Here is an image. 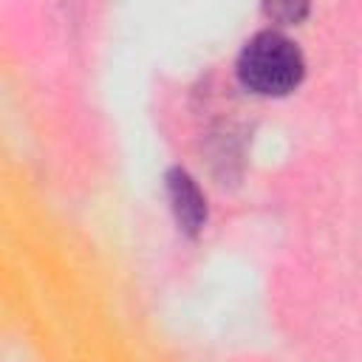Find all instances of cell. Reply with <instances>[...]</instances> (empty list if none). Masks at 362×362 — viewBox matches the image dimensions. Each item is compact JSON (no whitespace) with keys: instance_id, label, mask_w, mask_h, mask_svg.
I'll list each match as a JSON object with an SVG mask.
<instances>
[{"instance_id":"1","label":"cell","mask_w":362,"mask_h":362,"mask_svg":"<svg viewBox=\"0 0 362 362\" xmlns=\"http://www.w3.org/2000/svg\"><path fill=\"white\" fill-rule=\"evenodd\" d=\"M235 76L238 85L252 96L283 99L305 79L303 48L280 28H260L240 45Z\"/></svg>"},{"instance_id":"2","label":"cell","mask_w":362,"mask_h":362,"mask_svg":"<svg viewBox=\"0 0 362 362\" xmlns=\"http://www.w3.org/2000/svg\"><path fill=\"white\" fill-rule=\"evenodd\" d=\"M164 195L173 212V221L178 226L181 235L187 238H198L206 229L209 221V204L206 195L201 189V184L192 178L189 170L184 167H167L164 173Z\"/></svg>"},{"instance_id":"3","label":"cell","mask_w":362,"mask_h":362,"mask_svg":"<svg viewBox=\"0 0 362 362\" xmlns=\"http://www.w3.org/2000/svg\"><path fill=\"white\" fill-rule=\"evenodd\" d=\"M263 17L274 25H297L300 20L308 17L311 6L308 3H263Z\"/></svg>"}]
</instances>
